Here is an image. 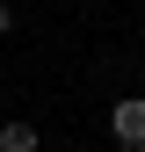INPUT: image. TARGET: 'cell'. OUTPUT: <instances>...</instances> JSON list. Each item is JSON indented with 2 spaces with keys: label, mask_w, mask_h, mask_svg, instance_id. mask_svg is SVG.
Masks as SVG:
<instances>
[{
  "label": "cell",
  "mask_w": 145,
  "mask_h": 152,
  "mask_svg": "<svg viewBox=\"0 0 145 152\" xmlns=\"http://www.w3.org/2000/svg\"><path fill=\"white\" fill-rule=\"evenodd\" d=\"M109 130H116V145H138L145 138V94H123V102L109 109Z\"/></svg>",
  "instance_id": "6da1fadb"
},
{
  "label": "cell",
  "mask_w": 145,
  "mask_h": 152,
  "mask_svg": "<svg viewBox=\"0 0 145 152\" xmlns=\"http://www.w3.org/2000/svg\"><path fill=\"white\" fill-rule=\"evenodd\" d=\"M36 123H0V152H36Z\"/></svg>",
  "instance_id": "7a4b0ae2"
},
{
  "label": "cell",
  "mask_w": 145,
  "mask_h": 152,
  "mask_svg": "<svg viewBox=\"0 0 145 152\" xmlns=\"http://www.w3.org/2000/svg\"><path fill=\"white\" fill-rule=\"evenodd\" d=\"M7 36H15V7L0 0V44H7Z\"/></svg>",
  "instance_id": "3957f363"
},
{
  "label": "cell",
  "mask_w": 145,
  "mask_h": 152,
  "mask_svg": "<svg viewBox=\"0 0 145 152\" xmlns=\"http://www.w3.org/2000/svg\"><path fill=\"white\" fill-rule=\"evenodd\" d=\"M116 152H145V138H138V145H116Z\"/></svg>",
  "instance_id": "277c9868"
},
{
  "label": "cell",
  "mask_w": 145,
  "mask_h": 152,
  "mask_svg": "<svg viewBox=\"0 0 145 152\" xmlns=\"http://www.w3.org/2000/svg\"><path fill=\"white\" fill-rule=\"evenodd\" d=\"M72 152H94V145H72Z\"/></svg>",
  "instance_id": "5b68a950"
},
{
  "label": "cell",
  "mask_w": 145,
  "mask_h": 152,
  "mask_svg": "<svg viewBox=\"0 0 145 152\" xmlns=\"http://www.w3.org/2000/svg\"><path fill=\"white\" fill-rule=\"evenodd\" d=\"M0 80H7V72H0Z\"/></svg>",
  "instance_id": "8992f818"
}]
</instances>
